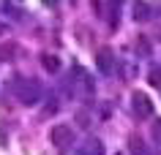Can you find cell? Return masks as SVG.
Masks as SVG:
<instances>
[{
  "label": "cell",
  "mask_w": 161,
  "mask_h": 155,
  "mask_svg": "<svg viewBox=\"0 0 161 155\" xmlns=\"http://www.w3.org/2000/svg\"><path fill=\"white\" fill-rule=\"evenodd\" d=\"M11 93L22 106H36V103L44 98V87L30 76H14L11 82Z\"/></svg>",
  "instance_id": "6da1fadb"
},
{
  "label": "cell",
  "mask_w": 161,
  "mask_h": 155,
  "mask_svg": "<svg viewBox=\"0 0 161 155\" xmlns=\"http://www.w3.org/2000/svg\"><path fill=\"white\" fill-rule=\"evenodd\" d=\"M49 142H52L55 147H68V144H74V131H71V125H66V122L52 125V131H49Z\"/></svg>",
  "instance_id": "7a4b0ae2"
},
{
  "label": "cell",
  "mask_w": 161,
  "mask_h": 155,
  "mask_svg": "<svg viewBox=\"0 0 161 155\" xmlns=\"http://www.w3.org/2000/svg\"><path fill=\"white\" fill-rule=\"evenodd\" d=\"M131 106H134V114L139 117V120H147V117H153V101H150L145 93H134V98H131Z\"/></svg>",
  "instance_id": "3957f363"
},
{
  "label": "cell",
  "mask_w": 161,
  "mask_h": 155,
  "mask_svg": "<svg viewBox=\"0 0 161 155\" xmlns=\"http://www.w3.org/2000/svg\"><path fill=\"white\" fill-rule=\"evenodd\" d=\"M96 68L101 74H112L115 71V57H112L109 49H98L96 52Z\"/></svg>",
  "instance_id": "277c9868"
},
{
  "label": "cell",
  "mask_w": 161,
  "mask_h": 155,
  "mask_svg": "<svg viewBox=\"0 0 161 155\" xmlns=\"http://www.w3.org/2000/svg\"><path fill=\"white\" fill-rule=\"evenodd\" d=\"M76 155H104V147H101L98 139H87L85 144L76 150Z\"/></svg>",
  "instance_id": "5b68a950"
},
{
  "label": "cell",
  "mask_w": 161,
  "mask_h": 155,
  "mask_svg": "<svg viewBox=\"0 0 161 155\" xmlns=\"http://www.w3.org/2000/svg\"><path fill=\"white\" fill-rule=\"evenodd\" d=\"M41 65H44V71L58 74V71H60V57H58V54H41Z\"/></svg>",
  "instance_id": "8992f818"
},
{
  "label": "cell",
  "mask_w": 161,
  "mask_h": 155,
  "mask_svg": "<svg viewBox=\"0 0 161 155\" xmlns=\"http://www.w3.org/2000/svg\"><path fill=\"white\" fill-rule=\"evenodd\" d=\"M134 19H139V22H147V19H150V8L145 6L142 0L134 3Z\"/></svg>",
  "instance_id": "52a82bcc"
},
{
  "label": "cell",
  "mask_w": 161,
  "mask_h": 155,
  "mask_svg": "<svg viewBox=\"0 0 161 155\" xmlns=\"http://www.w3.org/2000/svg\"><path fill=\"white\" fill-rule=\"evenodd\" d=\"M128 150H131V155H150L147 147H145L139 139H131V142H128Z\"/></svg>",
  "instance_id": "ba28073f"
},
{
  "label": "cell",
  "mask_w": 161,
  "mask_h": 155,
  "mask_svg": "<svg viewBox=\"0 0 161 155\" xmlns=\"http://www.w3.org/2000/svg\"><path fill=\"white\" fill-rule=\"evenodd\" d=\"M136 49H139V52H142V54H145V57H150V41H147V38H145V35H139V38H136Z\"/></svg>",
  "instance_id": "9c48e42d"
},
{
  "label": "cell",
  "mask_w": 161,
  "mask_h": 155,
  "mask_svg": "<svg viewBox=\"0 0 161 155\" xmlns=\"http://www.w3.org/2000/svg\"><path fill=\"white\" fill-rule=\"evenodd\" d=\"M153 87H161V68H150V79H147Z\"/></svg>",
  "instance_id": "30bf717a"
},
{
  "label": "cell",
  "mask_w": 161,
  "mask_h": 155,
  "mask_svg": "<svg viewBox=\"0 0 161 155\" xmlns=\"http://www.w3.org/2000/svg\"><path fill=\"white\" fill-rule=\"evenodd\" d=\"M76 120H79V125H82V128H87V125H90V114H87L85 109H79V112H76Z\"/></svg>",
  "instance_id": "8fae6325"
},
{
  "label": "cell",
  "mask_w": 161,
  "mask_h": 155,
  "mask_svg": "<svg viewBox=\"0 0 161 155\" xmlns=\"http://www.w3.org/2000/svg\"><path fill=\"white\" fill-rule=\"evenodd\" d=\"M150 133H153V139H156V142H158V144H161V117H158V120H156V122H153Z\"/></svg>",
  "instance_id": "7c38bea8"
},
{
  "label": "cell",
  "mask_w": 161,
  "mask_h": 155,
  "mask_svg": "<svg viewBox=\"0 0 161 155\" xmlns=\"http://www.w3.org/2000/svg\"><path fill=\"white\" fill-rule=\"evenodd\" d=\"M44 3H47V6H58V0H44Z\"/></svg>",
  "instance_id": "4fadbf2b"
}]
</instances>
